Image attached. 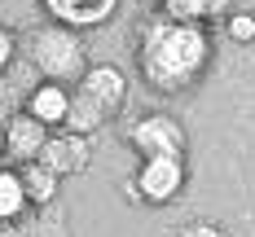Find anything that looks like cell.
<instances>
[{
    "label": "cell",
    "mask_w": 255,
    "mask_h": 237,
    "mask_svg": "<svg viewBox=\"0 0 255 237\" xmlns=\"http://www.w3.org/2000/svg\"><path fill=\"white\" fill-rule=\"evenodd\" d=\"M176 237H225L220 224H211V220H194V224H185Z\"/></svg>",
    "instance_id": "2e32d148"
},
{
    "label": "cell",
    "mask_w": 255,
    "mask_h": 237,
    "mask_svg": "<svg viewBox=\"0 0 255 237\" xmlns=\"http://www.w3.org/2000/svg\"><path fill=\"white\" fill-rule=\"evenodd\" d=\"M225 35L233 44H255V18L251 13H229L225 18Z\"/></svg>",
    "instance_id": "5bb4252c"
},
{
    "label": "cell",
    "mask_w": 255,
    "mask_h": 237,
    "mask_svg": "<svg viewBox=\"0 0 255 237\" xmlns=\"http://www.w3.org/2000/svg\"><path fill=\"white\" fill-rule=\"evenodd\" d=\"M13 57H18V40H13V31H9V26H0V71H9V66H13Z\"/></svg>",
    "instance_id": "9a60e30c"
},
{
    "label": "cell",
    "mask_w": 255,
    "mask_h": 237,
    "mask_svg": "<svg viewBox=\"0 0 255 237\" xmlns=\"http://www.w3.org/2000/svg\"><path fill=\"white\" fill-rule=\"evenodd\" d=\"M110 119V110L106 105H97L88 92H71V114H66V123H62V132H71V136H88V132H97Z\"/></svg>",
    "instance_id": "8fae6325"
},
{
    "label": "cell",
    "mask_w": 255,
    "mask_h": 237,
    "mask_svg": "<svg viewBox=\"0 0 255 237\" xmlns=\"http://www.w3.org/2000/svg\"><path fill=\"white\" fill-rule=\"evenodd\" d=\"M53 132L40 123V119H31V114H13L9 123H4V145H9V154L18 158V162H35V158L44 154V145H49Z\"/></svg>",
    "instance_id": "8992f818"
},
{
    "label": "cell",
    "mask_w": 255,
    "mask_h": 237,
    "mask_svg": "<svg viewBox=\"0 0 255 237\" xmlns=\"http://www.w3.org/2000/svg\"><path fill=\"white\" fill-rule=\"evenodd\" d=\"M79 92H88L97 105H106L110 114L124 105V97H128V79H124V71L119 66H88V75L75 83Z\"/></svg>",
    "instance_id": "9c48e42d"
},
{
    "label": "cell",
    "mask_w": 255,
    "mask_h": 237,
    "mask_svg": "<svg viewBox=\"0 0 255 237\" xmlns=\"http://www.w3.org/2000/svg\"><path fill=\"white\" fill-rule=\"evenodd\" d=\"M44 167H53L62 180L66 176H79L84 167H88V145H84V136H71V132H53L49 145H44V154H40Z\"/></svg>",
    "instance_id": "ba28073f"
},
{
    "label": "cell",
    "mask_w": 255,
    "mask_h": 237,
    "mask_svg": "<svg viewBox=\"0 0 255 237\" xmlns=\"http://www.w3.org/2000/svg\"><path fill=\"white\" fill-rule=\"evenodd\" d=\"M40 4H44V13L53 18V26H66V31L102 26L119 9V0H40Z\"/></svg>",
    "instance_id": "5b68a950"
},
{
    "label": "cell",
    "mask_w": 255,
    "mask_h": 237,
    "mask_svg": "<svg viewBox=\"0 0 255 237\" xmlns=\"http://www.w3.org/2000/svg\"><path fill=\"white\" fill-rule=\"evenodd\" d=\"M26 207H31V202H26L22 176H18V171H4V167H0V224L18 220Z\"/></svg>",
    "instance_id": "4fadbf2b"
},
{
    "label": "cell",
    "mask_w": 255,
    "mask_h": 237,
    "mask_svg": "<svg viewBox=\"0 0 255 237\" xmlns=\"http://www.w3.org/2000/svg\"><path fill=\"white\" fill-rule=\"evenodd\" d=\"M128 141L141 158H185V128L172 114H145L128 128Z\"/></svg>",
    "instance_id": "3957f363"
},
{
    "label": "cell",
    "mask_w": 255,
    "mask_h": 237,
    "mask_svg": "<svg viewBox=\"0 0 255 237\" xmlns=\"http://www.w3.org/2000/svg\"><path fill=\"white\" fill-rule=\"evenodd\" d=\"M185 189V158H141L136 171V198L150 207H167L176 202Z\"/></svg>",
    "instance_id": "277c9868"
},
{
    "label": "cell",
    "mask_w": 255,
    "mask_h": 237,
    "mask_svg": "<svg viewBox=\"0 0 255 237\" xmlns=\"http://www.w3.org/2000/svg\"><path fill=\"white\" fill-rule=\"evenodd\" d=\"M31 62H35V71L49 83H66V88H75L79 79L88 75L84 44L75 40V31H66V26H40L31 35Z\"/></svg>",
    "instance_id": "7a4b0ae2"
},
{
    "label": "cell",
    "mask_w": 255,
    "mask_h": 237,
    "mask_svg": "<svg viewBox=\"0 0 255 237\" xmlns=\"http://www.w3.org/2000/svg\"><path fill=\"white\" fill-rule=\"evenodd\" d=\"M18 176H22V189H26V202L31 207H49L53 198H57V189H62V176L53 167H44L40 158L35 162H22Z\"/></svg>",
    "instance_id": "30bf717a"
},
{
    "label": "cell",
    "mask_w": 255,
    "mask_h": 237,
    "mask_svg": "<svg viewBox=\"0 0 255 237\" xmlns=\"http://www.w3.org/2000/svg\"><path fill=\"white\" fill-rule=\"evenodd\" d=\"M0 154H9V145H4V123H0Z\"/></svg>",
    "instance_id": "e0dca14e"
},
{
    "label": "cell",
    "mask_w": 255,
    "mask_h": 237,
    "mask_svg": "<svg viewBox=\"0 0 255 237\" xmlns=\"http://www.w3.org/2000/svg\"><path fill=\"white\" fill-rule=\"evenodd\" d=\"M71 92L75 88H66V83H35L31 88V97H26V114L31 119H40L44 128H57L62 132V123H66V114H71Z\"/></svg>",
    "instance_id": "52a82bcc"
},
{
    "label": "cell",
    "mask_w": 255,
    "mask_h": 237,
    "mask_svg": "<svg viewBox=\"0 0 255 237\" xmlns=\"http://www.w3.org/2000/svg\"><path fill=\"white\" fill-rule=\"evenodd\" d=\"M225 9H229V0H163V18L189 22V26H203L207 18H216Z\"/></svg>",
    "instance_id": "7c38bea8"
},
{
    "label": "cell",
    "mask_w": 255,
    "mask_h": 237,
    "mask_svg": "<svg viewBox=\"0 0 255 237\" xmlns=\"http://www.w3.org/2000/svg\"><path fill=\"white\" fill-rule=\"evenodd\" d=\"M141 75L150 79L158 92H180L207 71L211 62V40L207 26L172 22V18H154L141 35Z\"/></svg>",
    "instance_id": "6da1fadb"
}]
</instances>
